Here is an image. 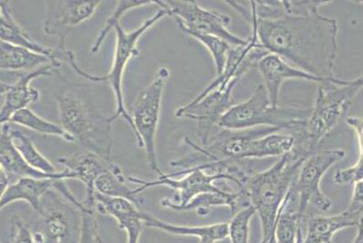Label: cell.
<instances>
[{
    "instance_id": "4316f807",
    "label": "cell",
    "mask_w": 363,
    "mask_h": 243,
    "mask_svg": "<svg viewBox=\"0 0 363 243\" xmlns=\"http://www.w3.org/2000/svg\"><path fill=\"white\" fill-rule=\"evenodd\" d=\"M9 123L26 127L28 129L34 131V132L46 134V136H58L60 139L65 140L66 142H75L74 137L67 132L62 124L44 119V118L34 113L33 110H30V108L17 112L11 117Z\"/></svg>"
},
{
    "instance_id": "4fadbf2b",
    "label": "cell",
    "mask_w": 363,
    "mask_h": 243,
    "mask_svg": "<svg viewBox=\"0 0 363 243\" xmlns=\"http://www.w3.org/2000/svg\"><path fill=\"white\" fill-rule=\"evenodd\" d=\"M100 0H69L45 1L43 30L49 36L59 38V48L66 50V38L76 26L84 23L94 16Z\"/></svg>"
},
{
    "instance_id": "6da1fadb",
    "label": "cell",
    "mask_w": 363,
    "mask_h": 243,
    "mask_svg": "<svg viewBox=\"0 0 363 243\" xmlns=\"http://www.w3.org/2000/svg\"><path fill=\"white\" fill-rule=\"evenodd\" d=\"M228 5L247 19L264 49L286 62L320 78L334 77L339 32L335 18L320 12L310 15L282 14L272 18H257L244 3Z\"/></svg>"
},
{
    "instance_id": "8fae6325",
    "label": "cell",
    "mask_w": 363,
    "mask_h": 243,
    "mask_svg": "<svg viewBox=\"0 0 363 243\" xmlns=\"http://www.w3.org/2000/svg\"><path fill=\"white\" fill-rule=\"evenodd\" d=\"M167 4L171 17H174L184 33L211 35L223 38L232 46H245L247 40L237 36L228 30L231 18L222 13L203 9L196 1H173L167 0Z\"/></svg>"
},
{
    "instance_id": "74e56055",
    "label": "cell",
    "mask_w": 363,
    "mask_h": 243,
    "mask_svg": "<svg viewBox=\"0 0 363 243\" xmlns=\"http://www.w3.org/2000/svg\"><path fill=\"white\" fill-rule=\"evenodd\" d=\"M269 241H265V239H262V241L260 242V243H269Z\"/></svg>"
},
{
    "instance_id": "8d00e7d4",
    "label": "cell",
    "mask_w": 363,
    "mask_h": 243,
    "mask_svg": "<svg viewBox=\"0 0 363 243\" xmlns=\"http://www.w3.org/2000/svg\"><path fill=\"white\" fill-rule=\"evenodd\" d=\"M357 227H358V232L352 243H363V219Z\"/></svg>"
},
{
    "instance_id": "7402d4cb",
    "label": "cell",
    "mask_w": 363,
    "mask_h": 243,
    "mask_svg": "<svg viewBox=\"0 0 363 243\" xmlns=\"http://www.w3.org/2000/svg\"><path fill=\"white\" fill-rule=\"evenodd\" d=\"M0 38L4 43L26 48L35 53L58 59L55 50L38 43L23 30L12 15L11 3L3 0L0 1Z\"/></svg>"
},
{
    "instance_id": "ac0fdd59",
    "label": "cell",
    "mask_w": 363,
    "mask_h": 243,
    "mask_svg": "<svg viewBox=\"0 0 363 243\" xmlns=\"http://www.w3.org/2000/svg\"><path fill=\"white\" fill-rule=\"evenodd\" d=\"M9 129L11 126L9 123L1 124L0 165H1V169L7 173L9 178H52L62 179V180L69 179L68 172L66 171H60L56 174H47L28 165L26 160L22 158L21 153L16 148L13 139L9 134Z\"/></svg>"
},
{
    "instance_id": "9c48e42d",
    "label": "cell",
    "mask_w": 363,
    "mask_h": 243,
    "mask_svg": "<svg viewBox=\"0 0 363 243\" xmlns=\"http://www.w3.org/2000/svg\"><path fill=\"white\" fill-rule=\"evenodd\" d=\"M40 219L31 226L35 243H79L82 212L55 190L41 201Z\"/></svg>"
},
{
    "instance_id": "603a6c76",
    "label": "cell",
    "mask_w": 363,
    "mask_h": 243,
    "mask_svg": "<svg viewBox=\"0 0 363 243\" xmlns=\"http://www.w3.org/2000/svg\"><path fill=\"white\" fill-rule=\"evenodd\" d=\"M143 222L149 228L162 230L170 234L192 236L199 238V243H216L228 237V223H216L206 226H179L157 219L149 213H143Z\"/></svg>"
},
{
    "instance_id": "7c38bea8",
    "label": "cell",
    "mask_w": 363,
    "mask_h": 243,
    "mask_svg": "<svg viewBox=\"0 0 363 243\" xmlns=\"http://www.w3.org/2000/svg\"><path fill=\"white\" fill-rule=\"evenodd\" d=\"M237 85L238 82H232L225 87L219 86L208 94H199L175 112L177 117L197 122V136L201 141L200 146L208 144L210 136L219 126L221 118L234 107L232 91Z\"/></svg>"
},
{
    "instance_id": "44dd1931",
    "label": "cell",
    "mask_w": 363,
    "mask_h": 243,
    "mask_svg": "<svg viewBox=\"0 0 363 243\" xmlns=\"http://www.w3.org/2000/svg\"><path fill=\"white\" fill-rule=\"evenodd\" d=\"M362 219L361 214L348 210L330 217L311 216L308 219L307 235L302 243H333L337 232L358 226Z\"/></svg>"
},
{
    "instance_id": "1f68e13d",
    "label": "cell",
    "mask_w": 363,
    "mask_h": 243,
    "mask_svg": "<svg viewBox=\"0 0 363 243\" xmlns=\"http://www.w3.org/2000/svg\"><path fill=\"white\" fill-rule=\"evenodd\" d=\"M255 213L254 207L248 206L234 214L228 223V237L232 243H248L250 220Z\"/></svg>"
},
{
    "instance_id": "e0dca14e",
    "label": "cell",
    "mask_w": 363,
    "mask_h": 243,
    "mask_svg": "<svg viewBox=\"0 0 363 243\" xmlns=\"http://www.w3.org/2000/svg\"><path fill=\"white\" fill-rule=\"evenodd\" d=\"M101 159L94 153L84 151L58 160L60 164L65 168V171L68 172L69 179H77L85 185L87 195L82 202L89 210L96 209L95 182L109 168V166H105L101 163Z\"/></svg>"
},
{
    "instance_id": "9a60e30c",
    "label": "cell",
    "mask_w": 363,
    "mask_h": 243,
    "mask_svg": "<svg viewBox=\"0 0 363 243\" xmlns=\"http://www.w3.org/2000/svg\"><path fill=\"white\" fill-rule=\"evenodd\" d=\"M257 67L262 76L264 85L274 107H278L279 92L283 83L289 80H302V81L318 82L320 85L336 78L335 76L331 78H320V77L311 75L273 53H269L263 57Z\"/></svg>"
},
{
    "instance_id": "cb8c5ba5",
    "label": "cell",
    "mask_w": 363,
    "mask_h": 243,
    "mask_svg": "<svg viewBox=\"0 0 363 243\" xmlns=\"http://www.w3.org/2000/svg\"><path fill=\"white\" fill-rule=\"evenodd\" d=\"M302 222L298 210V198L291 187L279 211L276 220V243H301Z\"/></svg>"
},
{
    "instance_id": "ba28073f",
    "label": "cell",
    "mask_w": 363,
    "mask_h": 243,
    "mask_svg": "<svg viewBox=\"0 0 363 243\" xmlns=\"http://www.w3.org/2000/svg\"><path fill=\"white\" fill-rule=\"evenodd\" d=\"M169 77L170 72L167 68L162 67L159 70L147 87L140 92L133 107L132 117L137 144L140 148L145 150L149 168L158 177L164 173L158 166L155 137L160 119L162 95Z\"/></svg>"
},
{
    "instance_id": "2e32d148",
    "label": "cell",
    "mask_w": 363,
    "mask_h": 243,
    "mask_svg": "<svg viewBox=\"0 0 363 243\" xmlns=\"http://www.w3.org/2000/svg\"><path fill=\"white\" fill-rule=\"evenodd\" d=\"M95 202L98 212L113 217L120 228L127 233V243H139L143 232V211L132 201L122 198L104 196L95 192Z\"/></svg>"
},
{
    "instance_id": "836d02e7",
    "label": "cell",
    "mask_w": 363,
    "mask_h": 243,
    "mask_svg": "<svg viewBox=\"0 0 363 243\" xmlns=\"http://www.w3.org/2000/svg\"><path fill=\"white\" fill-rule=\"evenodd\" d=\"M11 243H35L30 224L18 216L11 220Z\"/></svg>"
},
{
    "instance_id": "f35d334b",
    "label": "cell",
    "mask_w": 363,
    "mask_h": 243,
    "mask_svg": "<svg viewBox=\"0 0 363 243\" xmlns=\"http://www.w3.org/2000/svg\"><path fill=\"white\" fill-rule=\"evenodd\" d=\"M363 3V1H362Z\"/></svg>"
},
{
    "instance_id": "3957f363",
    "label": "cell",
    "mask_w": 363,
    "mask_h": 243,
    "mask_svg": "<svg viewBox=\"0 0 363 243\" xmlns=\"http://www.w3.org/2000/svg\"><path fill=\"white\" fill-rule=\"evenodd\" d=\"M306 159L289 152L267 171L252 173L244 184L242 191L247 203L259 217L262 239L270 241L275 236L279 211Z\"/></svg>"
},
{
    "instance_id": "83f0119b",
    "label": "cell",
    "mask_w": 363,
    "mask_h": 243,
    "mask_svg": "<svg viewBox=\"0 0 363 243\" xmlns=\"http://www.w3.org/2000/svg\"><path fill=\"white\" fill-rule=\"evenodd\" d=\"M9 134L13 139L16 148L21 153L22 158L26 160L28 165L37 171L47 173V174L58 173L52 163L37 149L36 146L26 134L11 126Z\"/></svg>"
},
{
    "instance_id": "7a4b0ae2",
    "label": "cell",
    "mask_w": 363,
    "mask_h": 243,
    "mask_svg": "<svg viewBox=\"0 0 363 243\" xmlns=\"http://www.w3.org/2000/svg\"><path fill=\"white\" fill-rule=\"evenodd\" d=\"M362 88L363 75L350 81L334 78L318 85L304 133L296 140L292 151L306 158L317 152L331 131L346 118L352 102Z\"/></svg>"
},
{
    "instance_id": "f546056e",
    "label": "cell",
    "mask_w": 363,
    "mask_h": 243,
    "mask_svg": "<svg viewBox=\"0 0 363 243\" xmlns=\"http://www.w3.org/2000/svg\"><path fill=\"white\" fill-rule=\"evenodd\" d=\"M118 4L116 11L113 13L109 18L107 19L104 28L101 31L100 34L98 35L94 43L92 44L91 51L92 53H98L101 49V45L104 43L105 38L109 32L116 28L117 25L120 24V19L126 12L132 11L133 9L141 8V6L157 5L160 3V0H122V1H117Z\"/></svg>"
},
{
    "instance_id": "5b68a950",
    "label": "cell",
    "mask_w": 363,
    "mask_h": 243,
    "mask_svg": "<svg viewBox=\"0 0 363 243\" xmlns=\"http://www.w3.org/2000/svg\"><path fill=\"white\" fill-rule=\"evenodd\" d=\"M311 108L274 107L265 85H259L247 100L235 104L219 122V126L240 130L257 126L276 127L292 136L305 129Z\"/></svg>"
},
{
    "instance_id": "52a82bcc",
    "label": "cell",
    "mask_w": 363,
    "mask_h": 243,
    "mask_svg": "<svg viewBox=\"0 0 363 243\" xmlns=\"http://www.w3.org/2000/svg\"><path fill=\"white\" fill-rule=\"evenodd\" d=\"M127 180L130 183L139 185L135 188L137 194L141 193L143 190L150 188L157 187V185H167L177 191L174 196V202L170 198H162L161 205L164 207L174 210L180 211L182 207H186L191 201L195 200L200 195L208 193L227 194L235 193L240 191L237 188H231L230 185L219 187L216 185V181H229L237 185L242 190L240 182L230 175L224 173H208L203 171L199 166H194L189 169H183L171 174H164L158 177L156 180L147 181L137 177H127Z\"/></svg>"
},
{
    "instance_id": "f1b7e54d",
    "label": "cell",
    "mask_w": 363,
    "mask_h": 243,
    "mask_svg": "<svg viewBox=\"0 0 363 243\" xmlns=\"http://www.w3.org/2000/svg\"><path fill=\"white\" fill-rule=\"evenodd\" d=\"M346 123L355 131L358 137L359 156L355 165L337 171L334 175V181L340 185H354L363 180V117H348L346 118Z\"/></svg>"
},
{
    "instance_id": "30bf717a",
    "label": "cell",
    "mask_w": 363,
    "mask_h": 243,
    "mask_svg": "<svg viewBox=\"0 0 363 243\" xmlns=\"http://www.w3.org/2000/svg\"><path fill=\"white\" fill-rule=\"evenodd\" d=\"M343 149H325L315 152L305 160L292 183L298 198L299 215L304 220L308 207L321 211L331 207V200L321 191L320 182L326 173L336 163L345 158Z\"/></svg>"
},
{
    "instance_id": "e575fe53",
    "label": "cell",
    "mask_w": 363,
    "mask_h": 243,
    "mask_svg": "<svg viewBox=\"0 0 363 243\" xmlns=\"http://www.w3.org/2000/svg\"><path fill=\"white\" fill-rule=\"evenodd\" d=\"M353 185L354 188H353L352 201L347 210L361 214L363 217V180L357 182Z\"/></svg>"
},
{
    "instance_id": "484cf974",
    "label": "cell",
    "mask_w": 363,
    "mask_h": 243,
    "mask_svg": "<svg viewBox=\"0 0 363 243\" xmlns=\"http://www.w3.org/2000/svg\"><path fill=\"white\" fill-rule=\"evenodd\" d=\"M295 137L286 131L267 134L254 141L251 147L250 159L265 158L269 156H281L292 151Z\"/></svg>"
},
{
    "instance_id": "d6986e66",
    "label": "cell",
    "mask_w": 363,
    "mask_h": 243,
    "mask_svg": "<svg viewBox=\"0 0 363 243\" xmlns=\"http://www.w3.org/2000/svg\"><path fill=\"white\" fill-rule=\"evenodd\" d=\"M62 179L24 178L9 185L0 197V207L4 209L16 201H26L38 213L40 212L41 201L48 192L55 190Z\"/></svg>"
},
{
    "instance_id": "4dcf8cb0",
    "label": "cell",
    "mask_w": 363,
    "mask_h": 243,
    "mask_svg": "<svg viewBox=\"0 0 363 243\" xmlns=\"http://www.w3.org/2000/svg\"><path fill=\"white\" fill-rule=\"evenodd\" d=\"M189 36L196 38L199 43L208 50L214 60L216 77L221 76L227 66L229 53L232 50V45L221 38L211 36V35H203L189 33Z\"/></svg>"
},
{
    "instance_id": "d4e9b609",
    "label": "cell",
    "mask_w": 363,
    "mask_h": 243,
    "mask_svg": "<svg viewBox=\"0 0 363 243\" xmlns=\"http://www.w3.org/2000/svg\"><path fill=\"white\" fill-rule=\"evenodd\" d=\"M126 181H128L127 177L120 166L111 162L107 171L95 182V191L107 197L125 198L139 207L145 200L136 193L135 188L126 184Z\"/></svg>"
},
{
    "instance_id": "8992f818",
    "label": "cell",
    "mask_w": 363,
    "mask_h": 243,
    "mask_svg": "<svg viewBox=\"0 0 363 243\" xmlns=\"http://www.w3.org/2000/svg\"><path fill=\"white\" fill-rule=\"evenodd\" d=\"M164 17H171L170 11L164 2V8L159 9L151 18L143 22L139 28L135 30L126 31L122 26L117 25L116 27V46L114 51V58L113 64H111L110 72L105 75H94L91 73L86 72L81 67L78 65L77 60H76L75 54L71 50L65 51L67 60L71 64L72 69L78 73L79 75L89 80V81L94 82H108L116 97V111L111 117H109L111 123L116 121L118 117H122L133 134H135V126L133 124L132 115L127 111L125 104H124L123 92V76L124 70L127 63L133 57L139 55V50L137 49L140 38L145 33L146 31L151 28L152 26L157 23L159 21Z\"/></svg>"
},
{
    "instance_id": "d590c367",
    "label": "cell",
    "mask_w": 363,
    "mask_h": 243,
    "mask_svg": "<svg viewBox=\"0 0 363 243\" xmlns=\"http://www.w3.org/2000/svg\"><path fill=\"white\" fill-rule=\"evenodd\" d=\"M9 180H11V178H9L7 173L0 168V191H1V195L7 190L9 185H11Z\"/></svg>"
},
{
    "instance_id": "277c9868",
    "label": "cell",
    "mask_w": 363,
    "mask_h": 243,
    "mask_svg": "<svg viewBox=\"0 0 363 243\" xmlns=\"http://www.w3.org/2000/svg\"><path fill=\"white\" fill-rule=\"evenodd\" d=\"M60 124L86 151L111 162L113 141L109 117H104L76 91L55 95Z\"/></svg>"
},
{
    "instance_id": "5bb4252c",
    "label": "cell",
    "mask_w": 363,
    "mask_h": 243,
    "mask_svg": "<svg viewBox=\"0 0 363 243\" xmlns=\"http://www.w3.org/2000/svg\"><path fill=\"white\" fill-rule=\"evenodd\" d=\"M54 64L40 67L33 72H15L16 78L11 82H1L3 99L0 111V123L7 124L17 112L23 110L33 102L40 100V92L31 87L30 82L40 77L52 76L58 70Z\"/></svg>"
},
{
    "instance_id": "d6a6232c",
    "label": "cell",
    "mask_w": 363,
    "mask_h": 243,
    "mask_svg": "<svg viewBox=\"0 0 363 243\" xmlns=\"http://www.w3.org/2000/svg\"><path fill=\"white\" fill-rule=\"evenodd\" d=\"M81 235L79 243H104L99 230L95 211L86 207L82 210Z\"/></svg>"
},
{
    "instance_id": "ffe728a7",
    "label": "cell",
    "mask_w": 363,
    "mask_h": 243,
    "mask_svg": "<svg viewBox=\"0 0 363 243\" xmlns=\"http://www.w3.org/2000/svg\"><path fill=\"white\" fill-rule=\"evenodd\" d=\"M49 64H54L58 68L62 66L59 59H54L4 41L0 43V67L2 72H33Z\"/></svg>"
}]
</instances>
